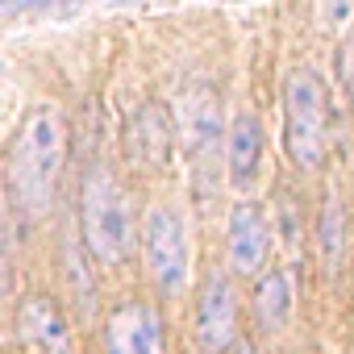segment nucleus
Masks as SVG:
<instances>
[{"instance_id":"1","label":"nucleus","mask_w":354,"mask_h":354,"mask_svg":"<svg viewBox=\"0 0 354 354\" xmlns=\"http://www.w3.org/2000/svg\"><path fill=\"white\" fill-rule=\"evenodd\" d=\"M63 167V121L55 109H34L17 129L5 162V196L21 225H34L50 213Z\"/></svg>"},{"instance_id":"2","label":"nucleus","mask_w":354,"mask_h":354,"mask_svg":"<svg viewBox=\"0 0 354 354\" xmlns=\"http://www.w3.org/2000/svg\"><path fill=\"white\" fill-rule=\"evenodd\" d=\"M80 230H84V246L92 254V263H100V267H117L133 250V201L104 162H92L84 171Z\"/></svg>"},{"instance_id":"3","label":"nucleus","mask_w":354,"mask_h":354,"mask_svg":"<svg viewBox=\"0 0 354 354\" xmlns=\"http://www.w3.org/2000/svg\"><path fill=\"white\" fill-rule=\"evenodd\" d=\"M283 146L300 171H317L325 162V84L313 67H300L288 75Z\"/></svg>"},{"instance_id":"4","label":"nucleus","mask_w":354,"mask_h":354,"mask_svg":"<svg viewBox=\"0 0 354 354\" xmlns=\"http://www.w3.org/2000/svg\"><path fill=\"white\" fill-rule=\"evenodd\" d=\"M142 254H146V267H150V279L162 296H180L188 288V238H184V225L171 209H150L146 213V225H142Z\"/></svg>"},{"instance_id":"5","label":"nucleus","mask_w":354,"mask_h":354,"mask_svg":"<svg viewBox=\"0 0 354 354\" xmlns=\"http://www.w3.org/2000/svg\"><path fill=\"white\" fill-rule=\"evenodd\" d=\"M238 321H242V308H238L234 279L225 271H213L205 292H201V313H196V325H192V346L201 354H225L238 342Z\"/></svg>"},{"instance_id":"6","label":"nucleus","mask_w":354,"mask_h":354,"mask_svg":"<svg viewBox=\"0 0 354 354\" xmlns=\"http://www.w3.org/2000/svg\"><path fill=\"white\" fill-rule=\"evenodd\" d=\"M171 146H175V125L167 117L162 104H142L133 117H129V129H125V154L138 171H162L171 162Z\"/></svg>"},{"instance_id":"7","label":"nucleus","mask_w":354,"mask_h":354,"mask_svg":"<svg viewBox=\"0 0 354 354\" xmlns=\"http://www.w3.org/2000/svg\"><path fill=\"white\" fill-rule=\"evenodd\" d=\"M109 354H167L162 350V321L142 300H121L104 321Z\"/></svg>"},{"instance_id":"8","label":"nucleus","mask_w":354,"mask_h":354,"mask_svg":"<svg viewBox=\"0 0 354 354\" xmlns=\"http://www.w3.org/2000/svg\"><path fill=\"white\" fill-rule=\"evenodd\" d=\"M17 333L30 346V354H75L71 329H67L63 313L46 296L21 300V308H17Z\"/></svg>"},{"instance_id":"9","label":"nucleus","mask_w":354,"mask_h":354,"mask_svg":"<svg viewBox=\"0 0 354 354\" xmlns=\"http://www.w3.org/2000/svg\"><path fill=\"white\" fill-rule=\"evenodd\" d=\"M267 217L259 205L242 201L234 205L230 213V267L234 275H254L263 263H267V250H271V238H267Z\"/></svg>"},{"instance_id":"10","label":"nucleus","mask_w":354,"mask_h":354,"mask_svg":"<svg viewBox=\"0 0 354 354\" xmlns=\"http://www.w3.org/2000/svg\"><path fill=\"white\" fill-rule=\"evenodd\" d=\"M346 234H350L346 205H342L337 192H325L321 213H317V254H321L325 279H337L342 267H346Z\"/></svg>"},{"instance_id":"11","label":"nucleus","mask_w":354,"mask_h":354,"mask_svg":"<svg viewBox=\"0 0 354 354\" xmlns=\"http://www.w3.org/2000/svg\"><path fill=\"white\" fill-rule=\"evenodd\" d=\"M259 167H263V125L254 113H242L230 125V180H234V188H250Z\"/></svg>"},{"instance_id":"12","label":"nucleus","mask_w":354,"mask_h":354,"mask_svg":"<svg viewBox=\"0 0 354 354\" xmlns=\"http://www.w3.org/2000/svg\"><path fill=\"white\" fill-rule=\"evenodd\" d=\"M296 296H292V271H267V279H259L254 288V325L263 333H279L292 321Z\"/></svg>"},{"instance_id":"13","label":"nucleus","mask_w":354,"mask_h":354,"mask_svg":"<svg viewBox=\"0 0 354 354\" xmlns=\"http://www.w3.org/2000/svg\"><path fill=\"white\" fill-rule=\"evenodd\" d=\"M217 142H221V113H217L213 92H205V100L196 104V125H192V158H196V171H213Z\"/></svg>"},{"instance_id":"14","label":"nucleus","mask_w":354,"mask_h":354,"mask_svg":"<svg viewBox=\"0 0 354 354\" xmlns=\"http://www.w3.org/2000/svg\"><path fill=\"white\" fill-rule=\"evenodd\" d=\"M337 80H342L346 96L354 100V30H350L346 42H342V55H337Z\"/></svg>"},{"instance_id":"15","label":"nucleus","mask_w":354,"mask_h":354,"mask_svg":"<svg viewBox=\"0 0 354 354\" xmlns=\"http://www.w3.org/2000/svg\"><path fill=\"white\" fill-rule=\"evenodd\" d=\"M9 283H13V259H9V225H5V213H0V300L9 296Z\"/></svg>"},{"instance_id":"16","label":"nucleus","mask_w":354,"mask_h":354,"mask_svg":"<svg viewBox=\"0 0 354 354\" xmlns=\"http://www.w3.org/2000/svg\"><path fill=\"white\" fill-rule=\"evenodd\" d=\"M279 213H283V238H288V246H296L300 242V221H296V205H292L288 192H279Z\"/></svg>"},{"instance_id":"17","label":"nucleus","mask_w":354,"mask_h":354,"mask_svg":"<svg viewBox=\"0 0 354 354\" xmlns=\"http://www.w3.org/2000/svg\"><path fill=\"white\" fill-rule=\"evenodd\" d=\"M238 354H254V350H250V346H242V350H238Z\"/></svg>"}]
</instances>
